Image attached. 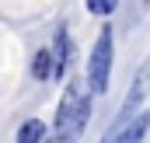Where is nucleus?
<instances>
[{"mask_svg": "<svg viewBox=\"0 0 150 143\" xmlns=\"http://www.w3.org/2000/svg\"><path fill=\"white\" fill-rule=\"evenodd\" d=\"M87 115H91L87 87L84 80H70V87L63 91L59 112H56V140H77L87 126Z\"/></svg>", "mask_w": 150, "mask_h": 143, "instance_id": "1", "label": "nucleus"}, {"mask_svg": "<svg viewBox=\"0 0 150 143\" xmlns=\"http://www.w3.org/2000/svg\"><path fill=\"white\" fill-rule=\"evenodd\" d=\"M108 73H112V28H101L94 52H91V63H87V80L98 94L108 91Z\"/></svg>", "mask_w": 150, "mask_h": 143, "instance_id": "2", "label": "nucleus"}, {"mask_svg": "<svg viewBox=\"0 0 150 143\" xmlns=\"http://www.w3.org/2000/svg\"><path fill=\"white\" fill-rule=\"evenodd\" d=\"M147 91H150V56L143 59V67L136 70V80H133V87H129V94H126V101H122V112H119V119H115V133L122 129V122H126L136 108L143 105Z\"/></svg>", "mask_w": 150, "mask_h": 143, "instance_id": "3", "label": "nucleus"}, {"mask_svg": "<svg viewBox=\"0 0 150 143\" xmlns=\"http://www.w3.org/2000/svg\"><path fill=\"white\" fill-rule=\"evenodd\" d=\"M147 129H150V112H143V115H136L126 129L112 133V136H108V143H140L143 136H147Z\"/></svg>", "mask_w": 150, "mask_h": 143, "instance_id": "4", "label": "nucleus"}, {"mask_svg": "<svg viewBox=\"0 0 150 143\" xmlns=\"http://www.w3.org/2000/svg\"><path fill=\"white\" fill-rule=\"evenodd\" d=\"M32 77L35 80H49L52 77V52L49 49H38L35 59H32Z\"/></svg>", "mask_w": 150, "mask_h": 143, "instance_id": "5", "label": "nucleus"}, {"mask_svg": "<svg viewBox=\"0 0 150 143\" xmlns=\"http://www.w3.org/2000/svg\"><path fill=\"white\" fill-rule=\"evenodd\" d=\"M42 133H45V126L38 119H28L21 126V133H18V143H42Z\"/></svg>", "mask_w": 150, "mask_h": 143, "instance_id": "6", "label": "nucleus"}, {"mask_svg": "<svg viewBox=\"0 0 150 143\" xmlns=\"http://www.w3.org/2000/svg\"><path fill=\"white\" fill-rule=\"evenodd\" d=\"M52 73H56V77L67 73V32H63V28L56 32V63H52Z\"/></svg>", "mask_w": 150, "mask_h": 143, "instance_id": "7", "label": "nucleus"}, {"mask_svg": "<svg viewBox=\"0 0 150 143\" xmlns=\"http://www.w3.org/2000/svg\"><path fill=\"white\" fill-rule=\"evenodd\" d=\"M119 7V0H87V11L91 14H112Z\"/></svg>", "mask_w": 150, "mask_h": 143, "instance_id": "8", "label": "nucleus"}, {"mask_svg": "<svg viewBox=\"0 0 150 143\" xmlns=\"http://www.w3.org/2000/svg\"><path fill=\"white\" fill-rule=\"evenodd\" d=\"M45 143H63V140H45Z\"/></svg>", "mask_w": 150, "mask_h": 143, "instance_id": "9", "label": "nucleus"}]
</instances>
